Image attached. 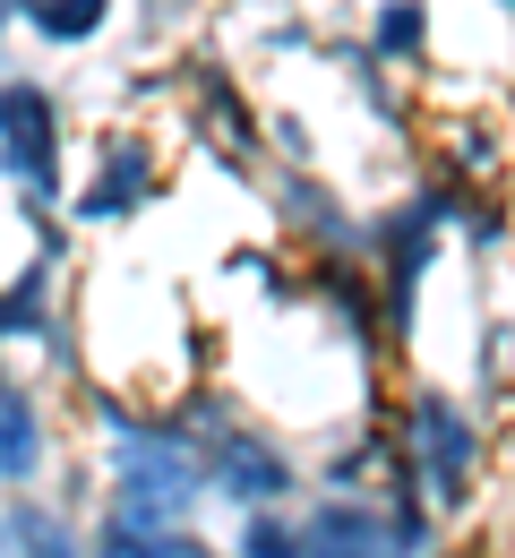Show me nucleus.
Listing matches in <instances>:
<instances>
[{"mask_svg":"<svg viewBox=\"0 0 515 558\" xmlns=\"http://www.w3.org/2000/svg\"><path fill=\"white\" fill-rule=\"evenodd\" d=\"M9 387H17V378H9V369H0V396H9Z\"/></svg>","mask_w":515,"mask_h":558,"instance_id":"15","label":"nucleus"},{"mask_svg":"<svg viewBox=\"0 0 515 558\" xmlns=\"http://www.w3.org/2000/svg\"><path fill=\"white\" fill-rule=\"evenodd\" d=\"M0 515H9V550L17 558H86L77 524L61 515V507H44V498H9Z\"/></svg>","mask_w":515,"mask_h":558,"instance_id":"10","label":"nucleus"},{"mask_svg":"<svg viewBox=\"0 0 515 558\" xmlns=\"http://www.w3.org/2000/svg\"><path fill=\"white\" fill-rule=\"evenodd\" d=\"M301 542H309V558H430L439 550V524H430V498L327 489L301 515Z\"/></svg>","mask_w":515,"mask_h":558,"instance_id":"1","label":"nucleus"},{"mask_svg":"<svg viewBox=\"0 0 515 558\" xmlns=\"http://www.w3.org/2000/svg\"><path fill=\"white\" fill-rule=\"evenodd\" d=\"M61 163H70V112H61V95L44 77L9 70L0 77V181L17 190V207H61L70 198Z\"/></svg>","mask_w":515,"mask_h":558,"instance_id":"2","label":"nucleus"},{"mask_svg":"<svg viewBox=\"0 0 515 558\" xmlns=\"http://www.w3.org/2000/svg\"><path fill=\"white\" fill-rule=\"evenodd\" d=\"M86 558H216V550H207L198 533H181V524H172V533H147V524H130V515L112 507V515L95 524Z\"/></svg>","mask_w":515,"mask_h":558,"instance_id":"9","label":"nucleus"},{"mask_svg":"<svg viewBox=\"0 0 515 558\" xmlns=\"http://www.w3.org/2000/svg\"><path fill=\"white\" fill-rule=\"evenodd\" d=\"M9 26H17V0H0V44H9Z\"/></svg>","mask_w":515,"mask_h":558,"instance_id":"13","label":"nucleus"},{"mask_svg":"<svg viewBox=\"0 0 515 558\" xmlns=\"http://www.w3.org/2000/svg\"><path fill=\"white\" fill-rule=\"evenodd\" d=\"M490 9H499V17H507V26H515V0H490Z\"/></svg>","mask_w":515,"mask_h":558,"instance_id":"14","label":"nucleus"},{"mask_svg":"<svg viewBox=\"0 0 515 558\" xmlns=\"http://www.w3.org/2000/svg\"><path fill=\"white\" fill-rule=\"evenodd\" d=\"M232 558H309V542H301V524H284L275 507H249V524H241Z\"/></svg>","mask_w":515,"mask_h":558,"instance_id":"12","label":"nucleus"},{"mask_svg":"<svg viewBox=\"0 0 515 558\" xmlns=\"http://www.w3.org/2000/svg\"><path fill=\"white\" fill-rule=\"evenodd\" d=\"M181 95H189V112H198V138H216V155L232 172H249L258 146H267V121L249 112L241 77L223 70V61H181Z\"/></svg>","mask_w":515,"mask_h":558,"instance_id":"5","label":"nucleus"},{"mask_svg":"<svg viewBox=\"0 0 515 558\" xmlns=\"http://www.w3.org/2000/svg\"><path fill=\"white\" fill-rule=\"evenodd\" d=\"M112 17H121V0H17V26L52 52H86Z\"/></svg>","mask_w":515,"mask_h":558,"instance_id":"8","label":"nucleus"},{"mask_svg":"<svg viewBox=\"0 0 515 558\" xmlns=\"http://www.w3.org/2000/svg\"><path fill=\"white\" fill-rule=\"evenodd\" d=\"M267 190H275V215L293 223L309 250H353V241H369L361 223H353V207H344V198L318 181V163H284Z\"/></svg>","mask_w":515,"mask_h":558,"instance_id":"6","label":"nucleus"},{"mask_svg":"<svg viewBox=\"0 0 515 558\" xmlns=\"http://www.w3.org/2000/svg\"><path fill=\"white\" fill-rule=\"evenodd\" d=\"M395 438H404V456H413V473L430 489V507H473V482H481V421L464 413L455 396L439 387H413L404 396V413H395Z\"/></svg>","mask_w":515,"mask_h":558,"instance_id":"3","label":"nucleus"},{"mask_svg":"<svg viewBox=\"0 0 515 558\" xmlns=\"http://www.w3.org/2000/svg\"><path fill=\"white\" fill-rule=\"evenodd\" d=\"M155 198H163V146L147 130H103L95 138V172L70 190V215L77 223H130Z\"/></svg>","mask_w":515,"mask_h":558,"instance_id":"4","label":"nucleus"},{"mask_svg":"<svg viewBox=\"0 0 515 558\" xmlns=\"http://www.w3.org/2000/svg\"><path fill=\"white\" fill-rule=\"evenodd\" d=\"M361 44L387 61V70H430V0H369Z\"/></svg>","mask_w":515,"mask_h":558,"instance_id":"7","label":"nucleus"},{"mask_svg":"<svg viewBox=\"0 0 515 558\" xmlns=\"http://www.w3.org/2000/svg\"><path fill=\"white\" fill-rule=\"evenodd\" d=\"M44 473V413L26 404V387H9L0 396V489L35 482Z\"/></svg>","mask_w":515,"mask_h":558,"instance_id":"11","label":"nucleus"}]
</instances>
